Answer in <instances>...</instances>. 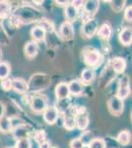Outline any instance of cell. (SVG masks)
Masks as SVG:
<instances>
[{
    "mask_svg": "<svg viewBox=\"0 0 132 148\" xmlns=\"http://www.w3.org/2000/svg\"><path fill=\"white\" fill-rule=\"evenodd\" d=\"M83 57L85 63L91 67L98 65L102 60V56L100 52L94 49H90V47H86L83 51Z\"/></svg>",
    "mask_w": 132,
    "mask_h": 148,
    "instance_id": "6da1fadb",
    "label": "cell"
},
{
    "mask_svg": "<svg viewBox=\"0 0 132 148\" xmlns=\"http://www.w3.org/2000/svg\"><path fill=\"white\" fill-rule=\"evenodd\" d=\"M107 107H109V111L114 116H118L123 112V100L120 98L116 96H112L109 98V102H107Z\"/></svg>",
    "mask_w": 132,
    "mask_h": 148,
    "instance_id": "7a4b0ae2",
    "label": "cell"
},
{
    "mask_svg": "<svg viewBox=\"0 0 132 148\" xmlns=\"http://www.w3.org/2000/svg\"><path fill=\"white\" fill-rule=\"evenodd\" d=\"M99 1H96V0H89V1L84 2V21H88L89 19H92L93 16L97 13L98 9H99Z\"/></svg>",
    "mask_w": 132,
    "mask_h": 148,
    "instance_id": "3957f363",
    "label": "cell"
},
{
    "mask_svg": "<svg viewBox=\"0 0 132 148\" xmlns=\"http://www.w3.org/2000/svg\"><path fill=\"white\" fill-rule=\"evenodd\" d=\"M98 29V22L97 20H95L94 18L89 19L88 21H86L84 23L82 27V34L85 36L86 38H92L94 35L97 33Z\"/></svg>",
    "mask_w": 132,
    "mask_h": 148,
    "instance_id": "277c9868",
    "label": "cell"
},
{
    "mask_svg": "<svg viewBox=\"0 0 132 148\" xmlns=\"http://www.w3.org/2000/svg\"><path fill=\"white\" fill-rule=\"evenodd\" d=\"M59 116V112L56 107H47L44 112V120L49 125H53L57 121Z\"/></svg>",
    "mask_w": 132,
    "mask_h": 148,
    "instance_id": "5b68a950",
    "label": "cell"
},
{
    "mask_svg": "<svg viewBox=\"0 0 132 148\" xmlns=\"http://www.w3.org/2000/svg\"><path fill=\"white\" fill-rule=\"evenodd\" d=\"M129 93H130V87H129V79L127 76H123L119 81V87L118 91H117L116 96L120 98L121 100L125 99L128 97Z\"/></svg>",
    "mask_w": 132,
    "mask_h": 148,
    "instance_id": "8992f818",
    "label": "cell"
},
{
    "mask_svg": "<svg viewBox=\"0 0 132 148\" xmlns=\"http://www.w3.org/2000/svg\"><path fill=\"white\" fill-rule=\"evenodd\" d=\"M47 102L42 97H35L33 98L31 103V108L36 113H44L47 108Z\"/></svg>",
    "mask_w": 132,
    "mask_h": 148,
    "instance_id": "52a82bcc",
    "label": "cell"
},
{
    "mask_svg": "<svg viewBox=\"0 0 132 148\" xmlns=\"http://www.w3.org/2000/svg\"><path fill=\"white\" fill-rule=\"evenodd\" d=\"M60 36L65 40H70L74 38V29L71 23L64 22L60 26Z\"/></svg>",
    "mask_w": 132,
    "mask_h": 148,
    "instance_id": "ba28073f",
    "label": "cell"
},
{
    "mask_svg": "<svg viewBox=\"0 0 132 148\" xmlns=\"http://www.w3.org/2000/svg\"><path fill=\"white\" fill-rule=\"evenodd\" d=\"M83 111L78 113L75 116V125L80 130H85L89 125V116L87 113Z\"/></svg>",
    "mask_w": 132,
    "mask_h": 148,
    "instance_id": "9c48e42d",
    "label": "cell"
},
{
    "mask_svg": "<svg viewBox=\"0 0 132 148\" xmlns=\"http://www.w3.org/2000/svg\"><path fill=\"white\" fill-rule=\"evenodd\" d=\"M69 95H70V92H69L67 83L62 82L56 86V88H55V96L58 100L66 99V98H68Z\"/></svg>",
    "mask_w": 132,
    "mask_h": 148,
    "instance_id": "30bf717a",
    "label": "cell"
},
{
    "mask_svg": "<svg viewBox=\"0 0 132 148\" xmlns=\"http://www.w3.org/2000/svg\"><path fill=\"white\" fill-rule=\"evenodd\" d=\"M12 89H14L18 93H26L29 89L28 83L22 78H15L12 80Z\"/></svg>",
    "mask_w": 132,
    "mask_h": 148,
    "instance_id": "8fae6325",
    "label": "cell"
},
{
    "mask_svg": "<svg viewBox=\"0 0 132 148\" xmlns=\"http://www.w3.org/2000/svg\"><path fill=\"white\" fill-rule=\"evenodd\" d=\"M45 34H47V31L42 26H36L31 30V36L35 40V42H42V40H44Z\"/></svg>",
    "mask_w": 132,
    "mask_h": 148,
    "instance_id": "7c38bea8",
    "label": "cell"
},
{
    "mask_svg": "<svg viewBox=\"0 0 132 148\" xmlns=\"http://www.w3.org/2000/svg\"><path fill=\"white\" fill-rule=\"evenodd\" d=\"M25 54L30 58H33L38 54L39 52V46L36 42H28L25 46Z\"/></svg>",
    "mask_w": 132,
    "mask_h": 148,
    "instance_id": "4fadbf2b",
    "label": "cell"
},
{
    "mask_svg": "<svg viewBox=\"0 0 132 148\" xmlns=\"http://www.w3.org/2000/svg\"><path fill=\"white\" fill-rule=\"evenodd\" d=\"M68 89L70 94L74 95V96H78L81 93L83 92V84L81 81L79 80H72L70 83L68 84Z\"/></svg>",
    "mask_w": 132,
    "mask_h": 148,
    "instance_id": "5bb4252c",
    "label": "cell"
},
{
    "mask_svg": "<svg viewBox=\"0 0 132 148\" xmlns=\"http://www.w3.org/2000/svg\"><path fill=\"white\" fill-rule=\"evenodd\" d=\"M111 66L116 73H122L126 68V61L122 57H116L112 59Z\"/></svg>",
    "mask_w": 132,
    "mask_h": 148,
    "instance_id": "9a60e30c",
    "label": "cell"
},
{
    "mask_svg": "<svg viewBox=\"0 0 132 148\" xmlns=\"http://www.w3.org/2000/svg\"><path fill=\"white\" fill-rule=\"evenodd\" d=\"M119 40H120L121 44L124 45V46H129V45H131V42H132L131 28L127 27L121 31V33L119 34Z\"/></svg>",
    "mask_w": 132,
    "mask_h": 148,
    "instance_id": "2e32d148",
    "label": "cell"
},
{
    "mask_svg": "<svg viewBox=\"0 0 132 148\" xmlns=\"http://www.w3.org/2000/svg\"><path fill=\"white\" fill-rule=\"evenodd\" d=\"M13 130V123L10 119L6 116H0V130L4 133H8Z\"/></svg>",
    "mask_w": 132,
    "mask_h": 148,
    "instance_id": "e0dca14e",
    "label": "cell"
},
{
    "mask_svg": "<svg viewBox=\"0 0 132 148\" xmlns=\"http://www.w3.org/2000/svg\"><path fill=\"white\" fill-rule=\"evenodd\" d=\"M64 13H65V17L68 21L67 22H73V21L76 20L78 16V10L75 8L73 5L69 4L65 7V10H64Z\"/></svg>",
    "mask_w": 132,
    "mask_h": 148,
    "instance_id": "ac0fdd59",
    "label": "cell"
},
{
    "mask_svg": "<svg viewBox=\"0 0 132 148\" xmlns=\"http://www.w3.org/2000/svg\"><path fill=\"white\" fill-rule=\"evenodd\" d=\"M111 33H112V30H111V27L109 25V24H104V25L101 26V28L99 29L98 31V34H99L100 38L104 40H109L111 36Z\"/></svg>",
    "mask_w": 132,
    "mask_h": 148,
    "instance_id": "d6986e66",
    "label": "cell"
},
{
    "mask_svg": "<svg viewBox=\"0 0 132 148\" xmlns=\"http://www.w3.org/2000/svg\"><path fill=\"white\" fill-rule=\"evenodd\" d=\"M94 77H95V72L92 68H86L82 71V74H81V78H82V81L84 83H91L94 80Z\"/></svg>",
    "mask_w": 132,
    "mask_h": 148,
    "instance_id": "ffe728a7",
    "label": "cell"
},
{
    "mask_svg": "<svg viewBox=\"0 0 132 148\" xmlns=\"http://www.w3.org/2000/svg\"><path fill=\"white\" fill-rule=\"evenodd\" d=\"M131 134L128 130H122L117 135V141L120 143L121 145H127L130 142Z\"/></svg>",
    "mask_w": 132,
    "mask_h": 148,
    "instance_id": "44dd1931",
    "label": "cell"
},
{
    "mask_svg": "<svg viewBox=\"0 0 132 148\" xmlns=\"http://www.w3.org/2000/svg\"><path fill=\"white\" fill-rule=\"evenodd\" d=\"M11 13V4L7 1H0V17L6 18Z\"/></svg>",
    "mask_w": 132,
    "mask_h": 148,
    "instance_id": "7402d4cb",
    "label": "cell"
},
{
    "mask_svg": "<svg viewBox=\"0 0 132 148\" xmlns=\"http://www.w3.org/2000/svg\"><path fill=\"white\" fill-rule=\"evenodd\" d=\"M79 139H80V141L82 142L83 146H89L90 143L92 142L93 139H94V134L91 132V131L86 130V131H84L82 134H81V136Z\"/></svg>",
    "mask_w": 132,
    "mask_h": 148,
    "instance_id": "603a6c76",
    "label": "cell"
},
{
    "mask_svg": "<svg viewBox=\"0 0 132 148\" xmlns=\"http://www.w3.org/2000/svg\"><path fill=\"white\" fill-rule=\"evenodd\" d=\"M10 71L11 68L8 62H0V80L7 79Z\"/></svg>",
    "mask_w": 132,
    "mask_h": 148,
    "instance_id": "cb8c5ba5",
    "label": "cell"
},
{
    "mask_svg": "<svg viewBox=\"0 0 132 148\" xmlns=\"http://www.w3.org/2000/svg\"><path fill=\"white\" fill-rule=\"evenodd\" d=\"M63 125L64 127L68 130H73L75 128V118L73 116H70V114H65L63 119Z\"/></svg>",
    "mask_w": 132,
    "mask_h": 148,
    "instance_id": "d4e9b609",
    "label": "cell"
},
{
    "mask_svg": "<svg viewBox=\"0 0 132 148\" xmlns=\"http://www.w3.org/2000/svg\"><path fill=\"white\" fill-rule=\"evenodd\" d=\"M27 127L25 125H19L17 126L14 130V136H15L17 139H21V138H25L27 137Z\"/></svg>",
    "mask_w": 132,
    "mask_h": 148,
    "instance_id": "484cf974",
    "label": "cell"
},
{
    "mask_svg": "<svg viewBox=\"0 0 132 148\" xmlns=\"http://www.w3.org/2000/svg\"><path fill=\"white\" fill-rule=\"evenodd\" d=\"M31 147H32L31 140L29 139L28 137H25V138H21V139L17 140L15 148H31Z\"/></svg>",
    "mask_w": 132,
    "mask_h": 148,
    "instance_id": "4316f807",
    "label": "cell"
},
{
    "mask_svg": "<svg viewBox=\"0 0 132 148\" xmlns=\"http://www.w3.org/2000/svg\"><path fill=\"white\" fill-rule=\"evenodd\" d=\"M89 148H105V141L103 138H94Z\"/></svg>",
    "mask_w": 132,
    "mask_h": 148,
    "instance_id": "83f0119b",
    "label": "cell"
},
{
    "mask_svg": "<svg viewBox=\"0 0 132 148\" xmlns=\"http://www.w3.org/2000/svg\"><path fill=\"white\" fill-rule=\"evenodd\" d=\"M35 140L36 142H38L39 144H40V143H42L44 141H45V132L44 130H37L35 133Z\"/></svg>",
    "mask_w": 132,
    "mask_h": 148,
    "instance_id": "f1b7e54d",
    "label": "cell"
},
{
    "mask_svg": "<svg viewBox=\"0 0 132 148\" xmlns=\"http://www.w3.org/2000/svg\"><path fill=\"white\" fill-rule=\"evenodd\" d=\"M111 7L116 12H120L122 10V8L124 7L125 1H111Z\"/></svg>",
    "mask_w": 132,
    "mask_h": 148,
    "instance_id": "f546056e",
    "label": "cell"
},
{
    "mask_svg": "<svg viewBox=\"0 0 132 148\" xmlns=\"http://www.w3.org/2000/svg\"><path fill=\"white\" fill-rule=\"evenodd\" d=\"M1 87L3 88L5 91H10L12 89V80L11 79H4L1 82Z\"/></svg>",
    "mask_w": 132,
    "mask_h": 148,
    "instance_id": "4dcf8cb0",
    "label": "cell"
},
{
    "mask_svg": "<svg viewBox=\"0 0 132 148\" xmlns=\"http://www.w3.org/2000/svg\"><path fill=\"white\" fill-rule=\"evenodd\" d=\"M124 18H125L126 21L131 22V20H132V7L131 6H128L125 9V12H124Z\"/></svg>",
    "mask_w": 132,
    "mask_h": 148,
    "instance_id": "1f68e13d",
    "label": "cell"
},
{
    "mask_svg": "<svg viewBox=\"0 0 132 148\" xmlns=\"http://www.w3.org/2000/svg\"><path fill=\"white\" fill-rule=\"evenodd\" d=\"M70 147L71 148H83V144H82V142L80 141L79 138H76V139H73L70 142Z\"/></svg>",
    "mask_w": 132,
    "mask_h": 148,
    "instance_id": "d6a6232c",
    "label": "cell"
},
{
    "mask_svg": "<svg viewBox=\"0 0 132 148\" xmlns=\"http://www.w3.org/2000/svg\"><path fill=\"white\" fill-rule=\"evenodd\" d=\"M10 23H11V25H12V26H14L15 28H17V27L19 26V24L21 23L20 18H19L17 15L11 16V17H10Z\"/></svg>",
    "mask_w": 132,
    "mask_h": 148,
    "instance_id": "836d02e7",
    "label": "cell"
},
{
    "mask_svg": "<svg viewBox=\"0 0 132 148\" xmlns=\"http://www.w3.org/2000/svg\"><path fill=\"white\" fill-rule=\"evenodd\" d=\"M71 5H73V6L75 7V8L78 10V9L80 8L81 6H83V5H84V2H83V1H73V2H72Z\"/></svg>",
    "mask_w": 132,
    "mask_h": 148,
    "instance_id": "e575fe53",
    "label": "cell"
},
{
    "mask_svg": "<svg viewBox=\"0 0 132 148\" xmlns=\"http://www.w3.org/2000/svg\"><path fill=\"white\" fill-rule=\"evenodd\" d=\"M50 147H51L50 146V143L49 141H47V140L40 144V148H50Z\"/></svg>",
    "mask_w": 132,
    "mask_h": 148,
    "instance_id": "d590c367",
    "label": "cell"
},
{
    "mask_svg": "<svg viewBox=\"0 0 132 148\" xmlns=\"http://www.w3.org/2000/svg\"><path fill=\"white\" fill-rule=\"evenodd\" d=\"M56 2L58 4H60V5H65V6L69 5V3H70L69 1H56Z\"/></svg>",
    "mask_w": 132,
    "mask_h": 148,
    "instance_id": "8d00e7d4",
    "label": "cell"
},
{
    "mask_svg": "<svg viewBox=\"0 0 132 148\" xmlns=\"http://www.w3.org/2000/svg\"><path fill=\"white\" fill-rule=\"evenodd\" d=\"M1 56H2V52H1V49H0V59H1Z\"/></svg>",
    "mask_w": 132,
    "mask_h": 148,
    "instance_id": "74e56055",
    "label": "cell"
},
{
    "mask_svg": "<svg viewBox=\"0 0 132 148\" xmlns=\"http://www.w3.org/2000/svg\"><path fill=\"white\" fill-rule=\"evenodd\" d=\"M83 148H89V146H83Z\"/></svg>",
    "mask_w": 132,
    "mask_h": 148,
    "instance_id": "f35d334b",
    "label": "cell"
},
{
    "mask_svg": "<svg viewBox=\"0 0 132 148\" xmlns=\"http://www.w3.org/2000/svg\"><path fill=\"white\" fill-rule=\"evenodd\" d=\"M50 148H56V147H50Z\"/></svg>",
    "mask_w": 132,
    "mask_h": 148,
    "instance_id": "ab89813d",
    "label": "cell"
}]
</instances>
